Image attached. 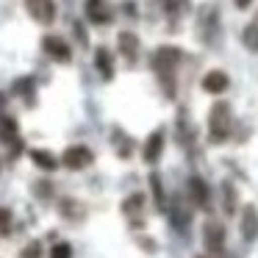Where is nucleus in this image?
<instances>
[{
  "label": "nucleus",
  "mask_w": 258,
  "mask_h": 258,
  "mask_svg": "<svg viewBox=\"0 0 258 258\" xmlns=\"http://www.w3.org/2000/svg\"><path fill=\"white\" fill-rule=\"evenodd\" d=\"M164 145H167V128H156L145 139V147H142V158H145V164L156 167V164L161 161V156H164Z\"/></svg>",
  "instance_id": "nucleus-3"
},
{
  "label": "nucleus",
  "mask_w": 258,
  "mask_h": 258,
  "mask_svg": "<svg viewBox=\"0 0 258 258\" xmlns=\"http://www.w3.org/2000/svg\"><path fill=\"white\" fill-rule=\"evenodd\" d=\"M73 34H75V39L81 42V47H86L89 45V36H86V28L81 23H73Z\"/></svg>",
  "instance_id": "nucleus-27"
},
{
  "label": "nucleus",
  "mask_w": 258,
  "mask_h": 258,
  "mask_svg": "<svg viewBox=\"0 0 258 258\" xmlns=\"http://www.w3.org/2000/svg\"><path fill=\"white\" fill-rule=\"evenodd\" d=\"M92 161H95V153L86 145H73V147H67L64 156H61V164L67 169H86V167H92Z\"/></svg>",
  "instance_id": "nucleus-6"
},
{
  "label": "nucleus",
  "mask_w": 258,
  "mask_h": 258,
  "mask_svg": "<svg viewBox=\"0 0 258 258\" xmlns=\"http://www.w3.org/2000/svg\"><path fill=\"white\" fill-rule=\"evenodd\" d=\"M189 200L195 203L197 208L211 206V189H208V183L200 178V175H191L189 178Z\"/></svg>",
  "instance_id": "nucleus-12"
},
{
  "label": "nucleus",
  "mask_w": 258,
  "mask_h": 258,
  "mask_svg": "<svg viewBox=\"0 0 258 258\" xmlns=\"http://www.w3.org/2000/svg\"><path fill=\"white\" fill-rule=\"evenodd\" d=\"M230 89V78L228 73H222V70H211V73L203 75V92H208V95H222V92Z\"/></svg>",
  "instance_id": "nucleus-14"
},
{
  "label": "nucleus",
  "mask_w": 258,
  "mask_h": 258,
  "mask_svg": "<svg viewBox=\"0 0 258 258\" xmlns=\"http://www.w3.org/2000/svg\"><path fill=\"white\" fill-rule=\"evenodd\" d=\"M25 9H28V14L39 25L56 23V3H53V0H25Z\"/></svg>",
  "instance_id": "nucleus-9"
},
{
  "label": "nucleus",
  "mask_w": 258,
  "mask_h": 258,
  "mask_svg": "<svg viewBox=\"0 0 258 258\" xmlns=\"http://www.w3.org/2000/svg\"><path fill=\"white\" fill-rule=\"evenodd\" d=\"M42 50H45L53 61H58V64H70V61H73V50H70V45L61 39V36H56V34H45V36H42Z\"/></svg>",
  "instance_id": "nucleus-5"
},
{
  "label": "nucleus",
  "mask_w": 258,
  "mask_h": 258,
  "mask_svg": "<svg viewBox=\"0 0 258 258\" xmlns=\"http://www.w3.org/2000/svg\"><path fill=\"white\" fill-rule=\"evenodd\" d=\"M230 128H233V108L228 100H217L208 111V139L214 145H222L230 136Z\"/></svg>",
  "instance_id": "nucleus-2"
},
{
  "label": "nucleus",
  "mask_w": 258,
  "mask_h": 258,
  "mask_svg": "<svg viewBox=\"0 0 258 258\" xmlns=\"http://www.w3.org/2000/svg\"><path fill=\"white\" fill-rule=\"evenodd\" d=\"M239 230L244 241H255L258 239V208L255 206H244L239 217Z\"/></svg>",
  "instance_id": "nucleus-11"
},
{
  "label": "nucleus",
  "mask_w": 258,
  "mask_h": 258,
  "mask_svg": "<svg viewBox=\"0 0 258 258\" xmlns=\"http://www.w3.org/2000/svg\"><path fill=\"white\" fill-rule=\"evenodd\" d=\"M23 258H39V244H36V241H34V244H28L23 250Z\"/></svg>",
  "instance_id": "nucleus-28"
},
{
  "label": "nucleus",
  "mask_w": 258,
  "mask_h": 258,
  "mask_svg": "<svg viewBox=\"0 0 258 258\" xmlns=\"http://www.w3.org/2000/svg\"><path fill=\"white\" fill-rule=\"evenodd\" d=\"M28 156H31V161H34L39 169H45V172H53V169L58 167V158L53 156L50 150H42V147H34V150H28Z\"/></svg>",
  "instance_id": "nucleus-16"
},
{
  "label": "nucleus",
  "mask_w": 258,
  "mask_h": 258,
  "mask_svg": "<svg viewBox=\"0 0 258 258\" xmlns=\"http://www.w3.org/2000/svg\"><path fill=\"white\" fill-rule=\"evenodd\" d=\"M197 258H219V255H211V252H208V255H197Z\"/></svg>",
  "instance_id": "nucleus-31"
},
{
  "label": "nucleus",
  "mask_w": 258,
  "mask_h": 258,
  "mask_svg": "<svg viewBox=\"0 0 258 258\" xmlns=\"http://www.w3.org/2000/svg\"><path fill=\"white\" fill-rule=\"evenodd\" d=\"M12 230V211L0 206V233H9Z\"/></svg>",
  "instance_id": "nucleus-24"
},
{
  "label": "nucleus",
  "mask_w": 258,
  "mask_h": 258,
  "mask_svg": "<svg viewBox=\"0 0 258 258\" xmlns=\"http://www.w3.org/2000/svg\"><path fill=\"white\" fill-rule=\"evenodd\" d=\"M6 92H0V117H6Z\"/></svg>",
  "instance_id": "nucleus-29"
},
{
  "label": "nucleus",
  "mask_w": 258,
  "mask_h": 258,
  "mask_svg": "<svg viewBox=\"0 0 258 258\" xmlns=\"http://www.w3.org/2000/svg\"><path fill=\"white\" fill-rule=\"evenodd\" d=\"M197 31H200V39L206 45H211L214 36L219 34V12L214 6H203L197 14Z\"/></svg>",
  "instance_id": "nucleus-4"
},
{
  "label": "nucleus",
  "mask_w": 258,
  "mask_h": 258,
  "mask_svg": "<svg viewBox=\"0 0 258 258\" xmlns=\"http://www.w3.org/2000/svg\"><path fill=\"white\" fill-rule=\"evenodd\" d=\"M180 61H183V50L175 45H161L150 56V67L158 75V84H161L167 97H175V70Z\"/></svg>",
  "instance_id": "nucleus-1"
},
{
  "label": "nucleus",
  "mask_w": 258,
  "mask_h": 258,
  "mask_svg": "<svg viewBox=\"0 0 258 258\" xmlns=\"http://www.w3.org/2000/svg\"><path fill=\"white\" fill-rule=\"evenodd\" d=\"M178 139H180V145H189V139H195V128L189 125V119H186L183 111H180V117H178Z\"/></svg>",
  "instance_id": "nucleus-22"
},
{
  "label": "nucleus",
  "mask_w": 258,
  "mask_h": 258,
  "mask_svg": "<svg viewBox=\"0 0 258 258\" xmlns=\"http://www.w3.org/2000/svg\"><path fill=\"white\" fill-rule=\"evenodd\" d=\"M150 186H153V200H156V208L158 211H164V208H167V191H164V186H161V175L158 172H153L150 175Z\"/></svg>",
  "instance_id": "nucleus-20"
},
{
  "label": "nucleus",
  "mask_w": 258,
  "mask_h": 258,
  "mask_svg": "<svg viewBox=\"0 0 258 258\" xmlns=\"http://www.w3.org/2000/svg\"><path fill=\"white\" fill-rule=\"evenodd\" d=\"M169 217H172V222H175V228H178V230H183V228H186V219H189V211L183 208V200H180V197H175V200H172V208H169Z\"/></svg>",
  "instance_id": "nucleus-19"
},
{
  "label": "nucleus",
  "mask_w": 258,
  "mask_h": 258,
  "mask_svg": "<svg viewBox=\"0 0 258 258\" xmlns=\"http://www.w3.org/2000/svg\"><path fill=\"white\" fill-rule=\"evenodd\" d=\"M84 14L92 25H108L114 20V12H111V6H108V0H86Z\"/></svg>",
  "instance_id": "nucleus-8"
},
{
  "label": "nucleus",
  "mask_w": 258,
  "mask_h": 258,
  "mask_svg": "<svg viewBox=\"0 0 258 258\" xmlns=\"http://www.w3.org/2000/svg\"><path fill=\"white\" fill-rule=\"evenodd\" d=\"M161 3H164V9H167V14H178L180 9H186V6H189L186 0H161Z\"/></svg>",
  "instance_id": "nucleus-25"
},
{
  "label": "nucleus",
  "mask_w": 258,
  "mask_h": 258,
  "mask_svg": "<svg viewBox=\"0 0 258 258\" xmlns=\"http://www.w3.org/2000/svg\"><path fill=\"white\" fill-rule=\"evenodd\" d=\"M250 3H252V0H233L236 9H250Z\"/></svg>",
  "instance_id": "nucleus-30"
},
{
  "label": "nucleus",
  "mask_w": 258,
  "mask_h": 258,
  "mask_svg": "<svg viewBox=\"0 0 258 258\" xmlns=\"http://www.w3.org/2000/svg\"><path fill=\"white\" fill-rule=\"evenodd\" d=\"M50 258H73V247H70L67 241H58V244H53Z\"/></svg>",
  "instance_id": "nucleus-23"
},
{
  "label": "nucleus",
  "mask_w": 258,
  "mask_h": 258,
  "mask_svg": "<svg viewBox=\"0 0 258 258\" xmlns=\"http://www.w3.org/2000/svg\"><path fill=\"white\" fill-rule=\"evenodd\" d=\"M241 45L250 53H258V23H250L244 31H241Z\"/></svg>",
  "instance_id": "nucleus-21"
},
{
  "label": "nucleus",
  "mask_w": 258,
  "mask_h": 258,
  "mask_svg": "<svg viewBox=\"0 0 258 258\" xmlns=\"http://www.w3.org/2000/svg\"><path fill=\"white\" fill-rule=\"evenodd\" d=\"M117 47H119V56H122L128 64H136V61H139V47H142V42H139V36H136L134 31H122V34L117 36Z\"/></svg>",
  "instance_id": "nucleus-10"
},
{
  "label": "nucleus",
  "mask_w": 258,
  "mask_h": 258,
  "mask_svg": "<svg viewBox=\"0 0 258 258\" xmlns=\"http://www.w3.org/2000/svg\"><path fill=\"white\" fill-rule=\"evenodd\" d=\"M0 142L14 145L17 142V119L14 117H0Z\"/></svg>",
  "instance_id": "nucleus-18"
},
{
  "label": "nucleus",
  "mask_w": 258,
  "mask_h": 258,
  "mask_svg": "<svg viewBox=\"0 0 258 258\" xmlns=\"http://www.w3.org/2000/svg\"><path fill=\"white\" fill-rule=\"evenodd\" d=\"M95 70L100 73L103 81H114V56L108 47H95Z\"/></svg>",
  "instance_id": "nucleus-15"
},
{
  "label": "nucleus",
  "mask_w": 258,
  "mask_h": 258,
  "mask_svg": "<svg viewBox=\"0 0 258 258\" xmlns=\"http://www.w3.org/2000/svg\"><path fill=\"white\" fill-rule=\"evenodd\" d=\"M145 206H147V197L142 195V191H134V195H128L122 200V214L131 219L134 225L142 222V217H145Z\"/></svg>",
  "instance_id": "nucleus-13"
},
{
  "label": "nucleus",
  "mask_w": 258,
  "mask_h": 258,
  "mask_svg": "<svg viewBox=\"0 0 258 258\" xmlns=\"http://www.w3.org/2000/svg\"><path fill=\"white\" fill-rule=\"evenodd\" d=\"M12 92H14V95H20V97H25L28 106H34V78H28V75L17 78V81H14V86H12Z\"/></svg>",
  "instance_id": "nucleus-17"
},
{
  "label": "nucleus",
  "mask_w": 258,
  "mask_h": 258,
  "mask_svg": "<svg viewBox=\"0 0 258 258\" xmlns=\"http://www.w3.org/2000/svg\"><path fill=\"white\" fill-rule=\"evenodd\" d=\"M222 191H225V211L233 214V211H236V206H233V186L225 183V186H222Z\"/></svg>",
  "instance_id": "nucleus-26"
},
{
  "label": "nucleus",
  "mask_w": 258,
  "mask_h": 258,
  "mask_svg": "<svg viewBox=\"0 0 258 258\" xmlns=\"http://www.w3.org/2000/svg\"><path fill=\"white\" fill-rule=\"evenodd\" d=\"M203 241H206V250L211 252V255H219V252L225 250V228H222V222L208 219L206 228H203Z\"/></svg>",
  "instance_id": "nucleus-7"
}]
</instances>
